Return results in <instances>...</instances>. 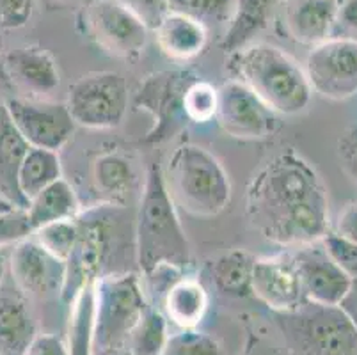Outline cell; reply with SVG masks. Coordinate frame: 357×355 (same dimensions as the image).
Listing matches in <instances>:
<instances>
[{
    "mask_svg": "<svg viewBox=\"0 0 357 355\" xmlns=\"http://www.w3.org/2000/svg\"><path fill=\"white\" fill-rule=\"evenodd\" d=\"M245 215L263 239L284 249L320 242L331 231L329 195L317 169L287 149L251 178Z\"/></svg>",
    "mask_w": 357,
    "mask_h": 355,
    "instance_id": "obj_1",
    "label": "cell"
},
{
    "mask_svg": "<svg viewBox=\"0 0 357 355\" xmlns=\"http://www.w3.org/2000/svg\"><path fill=\"white\" fill-rule=\"evenodd\" d=\"M135 263L141 275L160 266L190 270L192 252L178 208L174 206L160 164H151L142 183L141 203L135 217Z\"/></svg>",
    "mask_w": 357,
    "mask_h": 355,
    "instance_id": "obj_2",
    "label": "cell"
},
{
    "mask_svg": "<svg viewBox=\"0 0 357 355\" xmlns=\"http://www.w3.org/2000/svg\"><path fill=\"white\" fill-rule=\"evenodd\" d=\"M226 68L278 116H297L310 105L313 89L304 66L275 45L252 41L231 52Z\"/></svg>",
    "mask_w": 357,
    "mask_h": 355,
    "instance_id": "obj_3",
    "label": "cell"
},
{
    "mask_svg": "<svg viewBox=\"0 0 357 355\" xmlns=\"http://www.w3.org/2000/svg\"><path fill=\"white\" fill-rule=\"evenodd\" d=\"M174 206L194 217H215L231 201L229 176L213 153L194 142H181L162 167Z\"/></svg>",
    "mask_w": 357,
    "mask_h": 355,
    "instance_id": "obj_4",
    "label": "cell"
},
{
    "mask_svg": "<svg viewBox=\"0 0 357 355\" xmlns=\"http://www.w3.org/2000/svg\"><path fill=\"white\" fill-rule=\"evenodd\" d=\"M275 322L291 355H357V325L342 305L307 301Z\"/></svg>",
    "mask_w": 357,
    "mask_h": 355,
    "instance_id": "obj_5",
    "label": "cell"
},
{
    "mask_svg": "<svg viewBox=\"0 0 357 355\" xmlns=\"http://www.w3.org/2000/svg\"><path fill=\"white\" fill-rule=\"evenodd\" d=\"M118 208L123 206L100 203L89 210H80L75 217L79 224V236L64 262V282L59 295L66 305L86 286L95 285L100 278L107 275L105 266L114 250L112 217Z\"/></svg>",
    "mask_w": 357,
    "mask_h": 355,
    "instance_id": "obj_6",
    "label": "cell"
},
{
    "mask_svg": "<svg viewBox=\"0 0 357 355\" xmlns=\"http://www.w3.org/2000/svg\"><path fill=\"white\" fill-rule=\"evenodd\" d=\"M95 348H125L128 334L151 302L139 273L116 272L95 282Z\"/></svg>",
    "mask_w": 357,
    "mask_h": 355,
    "instance_id": "obj_7",
    "label": "cell"
},
{
    "mask_svg": "<svg viewBox=\"0 0 357 355\" xmlns=\"http://www.w3.org/2000/svg\"><path fill=\"white\" fill-rule=\"evenodd\" d=\"M199 78L192 68L185 66L155 71L144 77L135 91L134 105L135 109L149 114L153 125L141 139V144L157 146L171 141L189 125L183 98L187 89Z\"/></svg>",
    "mask_w": 357,
    "mask_h": 355,
    "instance_id": "obj_8",
    "label": "cell"
},
{
    "mask_svg": "<svg viewBox=\"0 0 357 355\" xmlns=\"http://www.w3.org/2000/svg\"><path fill=\"white\" fill-rule=\"evenodd\" d=\"M64 103L77 126L118 128L128 112V82L118 71H89L71 84Z\"/></svg>",
    "mask_w": 357,
    "mask_h": 355,
    "instance_id": "obj_9",
    "label": "cell"
},
{
    "mask_svg": "<svg viewBox=\"0 0 357 355\" xmlns=\"http://www.w3.org/2000/svg\"><path fill=\"white\" fill-rule=\"evenodd\" d=\"M80 24L110 57L137 61L148 47L149 29L119 0H91L80 13Z\"/></svg>",
    "mask_w": 357,
    "mask_h": 355,
    "instance_id": "obj_10",
    "label": "cell"
},
{
    "mask_svg": "<svg viewBox=\"0 0 357 355\" xmlns=\"http://www.w3.org/2000/svg\"><path fill=\"white\" fill-rule=\"evenodd\" d=\"M4 109L31 148L59 153L71 141L77 128L66 103L55 100L11 96L4 100Z\"/></svg>",
    "mask_w": 357,
    "mask_h": 355,
    "instance_id": "obj_11",
    "label": "cell"
},
{
    "mask_svg": "<svg viewBox=\"0 0 357 355\" xmlns=\"http://www.w3.org/2000/svg\"><path fill=\"white\" fill-rule=\"evenodd\" d=\"M304 71L313 93L342 102L357 94V39L329 38L310 50Z\"/></svg>",
    "mask_w": 357,
    "mask_h": 355,
    "instance_id": "obj_12",
    "label": "cell"
},
{
    "mask_svg": "<svg viewBox=\"0 0 357 355\" xmlns=\"http://www.w3.org/2000/svg\"><path fill=\"white\" fill-rule=\"evenodd\" d=\"M215 121L238 141H265L281 126L278 114L235 78L217 87Z\"/></svg>",
    "mask_w": 357,
    "mask_h": 355,
    "instance_id": "obj_13",
    "label": "cell"
},
{
    "mask_svg": "<svg viewBox=\"0 0 357 355\" xmlns=\"http://www.w3.org/2000/svg\"><path fill=\"white\" fill-rule=\"evenodd\" d=\"M0 70L18 98L54 100V94L61 87L57 61L38 45H24L6 52Z\"/></svg>",
    "mask_w": 357,
    "mask_h": 355,
    "instance_id": "obj_14",
    "label": "cell"
},
{
    "mask_svg": "<svg viewBox=\"0 0 357 355\" xmlns=\"http://www.w3.org/2000/svg\"><path fill=\"white\" fill-rule=\"evenodd\" d=\"M288 250L307 301L322 305H342L352 292L354 281L331 258L322 240Z\"/></svg>",
    "mask_w": 357,
    "mask_h": 355,
    "instance_id": "obj_15",
    "label": "cell"
},
{
    "mask_svg": "<svg viewBox=\"0 0 357 355\" xmlns=\"http://www.w3.org/2000/svg\"><path fill=\"white\" fill-rule=\"evenodd\" d=\"M9 270L16 289L27 297L61 295L64 262L54 258L36 242L34 236L20 240L9 254Z\"/></svg>",
    "mask_w": 357,
    "mask_h": 355,
    "instance_id": "obj_16",
    "label": "cell"
},
{
    "mask_svg": "<svg viewBox=\"0 0 357 355\" xmlns=\"http://www.w3.org/2000/svg\"><path fill=\"white\" fill-rule=\"evenodd\" d=\"M252 295L274 312H290L307 302L290 250L255 259Z\"/></svg>",
    "mask_w": 357,
    "mask_h": 355,
    "instance_id": "obj_17",
    "label": "cell"
},
{
    "mask_svg": "<svg viewBox=\"0 0 357 355\" xmlns=\"http://www.w3.org/2000/svg\"><path fill=\"white\" fill-rule=\"evenodd\" d=\"M340 0H281L278 27L281 34L304 47H317L333 38Z\"/></svg>",
    "mask_w": 357,
    "mask_h": 355,
    "instance_id": "obj_18",
    "label": "cell"
},
{
    "mask_svg": "<svg viewBox=\"0 0 357 355\" xmlns=\"http://www.w3.org/2000/svg\"><path fill=\"white\" fill-rule=\"evenodd\" d=\"M208 292L192 272L178 275L157 302V308L165 315L169 324L180 328H197L208 311Z\"/></svg>",
    "mask_w": 357,
    "mask_h": 355,
    "instance_id": "obj_19",
    "label": "cell"
},
{
    "mask_svg": "<svg viewBox=\"0 0 357 355\" xmlns=\"http://www.w3.org/2000/svg\"><path fill=\"white\" fill-rule=\"evenodd\" d=\"M153 32L162 54L174 63H189L208 45V29L180 13L169 11Z\"/></svg>",
    "mask_w": 357,
    "mask_h": 355,
    "instance_id": "obj_20",
    "label": "cell"
},
{
    "mask_svg": "<svg viewBox=\"0 0 357 355\" xmlns=\"http://www.w3.org/2000/svg\"><path fill=\"white\" fill-rule=\"evenodd\" d=\"M91 180L100 197V203L123 206L137 185V172L128 156L119 151H105L91 165Z\"/></svg>",
    "mask_w": 357,
    "mask_h": 355,
    "instance_id": "obj_21",
    "label": "cell"
},
{
    "mask_svg": "<svg viewBox=\"0 0 357 355\" xmlns=\"http://www.w3.org/2000/svg\"><path fill=\"white\" fill-rule=\"evenodd\" d=\"M31 146L18 133L6 109L0 117V199L25 210L27 199L20 190V167Z\"/></svg>",
    "mask_w": 357,
    "mask_h": 355,
    "instance_id": "obj_22",
    "label": "cell"
},
{
    "mask_svg": "<svg viewBox=\"0 0 357 355\" xmlns=\"http://www.w3.org/2000/svg\"><path fill=\"white\" fill-rule=\"evenodd\" d=\"M38 336L22 293L0 292V355H25Z\"/></svg>",
    "mask_w": 357,
    "mask_h": 355,
    "instance_id": "obj_23",
    "label": "cell"
},
{
    "mask_svg": "<svg viewBox=\"0 0 357 355\" xmlns=\"http://www.w3.org/2000/svg\"><path fill=\"white\" fill-rule=\"evenodd\" d=\"M281 0H235V9L220 39L226 54L256 41V36L267 29L278 13Z\"/></svg>",
    "mask_w": 357,
    "mask_h": 355,
    "instance_id": "obj_24",
    "label": "cell"
},
{
    "mask_svg": "<svg viewBox=\"0 0 357 355\" xmlns=\"http://www.w3.org/2000/svg\"><path fill=\"white\" fill-rule=\"evenodd\" d=\"M80 211L79 197L70 181L59 178L57 181L48 185L47 188L34 195L29 201V206L25 208L29 224L34 233L38 227L47 226V224L55 222V220L73 219Z\"/></svg>",
    "mask_w": 357,
    "mask_h": 355,
    "instance_id": "obj_25",
    "label": "cell"
},
{
    "mask_svg": "<svg viewBox=\"0 0 357 355\" xmlns=\"http://www.w3.org/2000/svg\"><path fill=\"white\" fill-rule=\"evenodd\" d=\"M68 318V355H93L95 352L96 304L95 285H89L73 299Z\"/></svg>",
    "mask_w": 357,
    "mask_h": 355,
    "instance_id": "obj_26",
    "label": "cell"
},
{
    "mask_svg": "<svg viewBox=\"0 0 357 355\" xmlns=\"http://www.w3.org/2000/svg\"><path fill=\"white\" fill-rule=\"evenodd\" d=\"M255 256L243 249H233L212 263V281L226 297L243 299L252 295Z\"/></svg>",
    "mask_w": 357,
    "mask_h": 355,
    "instance_id": "obj_27",
    "label": "cell"
},
{
    "mask_svg": "<svg viewBox=\"0 0 357 355\" xmlns=\"http://www.w3.org/2000/svg\"><path fill=\"white\" fill-rule=\"evenodd\" d=\"M59 178H63L59 153L50 151V149L29 148L20 167V178H18L20 190L27 203Z\"/></svg>",
    "mask_w": 357,
    "mask_h": 355,
    "instance_id": "obj_28",
    "label": "cell"
},
{
    "mask_svg": "<svg viewBox=\"0 0 357 355\" xmlns=\"http://www.w3.org/2000/svg\"><path fill=\"white\" fill-rule=\"evenodd\" d=\"M169 322L157 305L149 304L128 334L125 348L134 355H158L169 338Z\"/></svg>",
    "mask_w": 357,
    "mask_h": 355,
    "instance_id": "obj_29",
    "label": "cell"
},
{
    "mask_svg": "<svg viewBox=\"0 0 357 355\" xmlns=\"http://www.w3.org/2000/svg\"><path fill=\"white\" fill-rule=\"evenodd\" d=\"M169 11L189 16L208 29L228 24L235 9V0H167Z\"/></svg>",
    "mask_w": 357,
    "mask_h": 355,
    "instance_id": "obj_30",
    "label": "cell"
},
{
    "mask_svg": "<svg viewBox=\"0 0 357 355\" xmlns=\"http://www.w3.org/2000/svg\"><path fill=\"white\" fill-rule=\"evenodd\" d=\"M32 236L54 258L66 262L70 252L73 250L77 236H79V224H77L75 217L73 219L55 220L47 226L38 227L32 233Z\"/></svg>",
    "mask_w": 357,
    "mask_h": 355,
    "instance_id": "obj_31",
    "label": "cell"
},
{
    "mask_svg": "<svg viewBox=\"0 0 357 355\" xmlns=\"http://www.w3.org/2000/svg\"><path fill=\"white\" fill-rule=\"evenodd\" d=\"M158 355H224V352L219 341L206 332L181 328L169 334L167 343Z\"/></svg>",
    "mask_w": 357,
    "mask_h": 355,
    "instance_id": "obj_32",
    "label": "cell"
},
{
    "mask_svg": "<svg viewBox=\"0 0 357 355\" xmlns=\"http://www.w3.org/2000/svg\"><path fill=\"white\" fill-rule=\"evenodd\" d=\"M183 107L189 123L206 125L210 121H215L217 87L199 78L185 93Z\"/></svg>",
    "mask_w": 357,
    "mask_h": 355,
    "instance_id": "obj_33",
    "label": "cell"
},
{
    "mask_svg": "<svg viewBox=\"0 0 357 355\" xmlns=\"http://www.w3.org/2000/svg\"><path fill=\"white\" fill-rule=\"evenodd\" d=\"M324 247L329 252L331 258L336 262V265L352 279L357 281V243L343 239L334 231H329L322 239Z\"/></svg>",
    "mask_w": 357,
    "mask_h": 355,
    "instance_id": "obj_34",
    "label": "cell"
},
{
    "mask_svg": "<svg viewBox=\"0 0 357 355\" xmlns=\"http://www.w3.org/2000/svg\"><path fill=\"white\" fill-rule=\"evenodd\" d=\"M31 234L32 227L25 210L15 208L0 213V249H8L20 240L29 239Z\"/></svg>",
    "mask_w": 357,
    "mask_h": 355,
    "instance_id": "obj_35",
    "label": "cell"
},
{
    "mask_svg": "<svg viewBox=\"0 0 357 355\" xmlns=\"http://www.w3.org/2000/svg\"><path fill=\"white\" fill-rule=\"evenodd\" d=\"M34 0H0V31H16L31 22Z\"/></svg>",
    "mask_w": 357,
    "mask_h": 355,
    "instance_id": "obj_36",
    "label": "cell"
},
{
    "mask_svg": "<svg viewBox=\"0 0 357 355\" xmlns=\"http://www.w3.org/2000/svg\"><path fill=\"white\" fill-rule=\"evenodd\" d=\"M119 2L134 13L149 31H155L160 20L169 13L167 0H119Z\"/></svg>",
    "mask_w": 357,
    "mask_h": 355,
    "instance_id": "obj_37",
    "label": "cell"
},
{
    "mask_svg": "<svg viewBox=\"0 0 357 355\" xmlns=\"http://www.w3.org/2000/svg\"><path fill=\"white\" fill-rule=\"evenodd\" d=\"M337 156L347 174L357 183V123L343 130L337 137Z\"/></svg>",
    "mask_w": 357,
    "mask_h": 355,
    "instance_id": "obj_38",
    "label": "cell"
},
{
    "mask_svg": "<svg viewBox=\"0 0 357 355\" xmlns=\"http://www.w3.org/2000/svg\"><path fill=\"white\" fill-rule=\"evenodd\" d=\"M333 231L343 239L357 243V201H352L340 211Z\"/></svg>",
    "mask_w": 357,
    "mask_h": 355,
    "instance_id": "obj_39",
    "label": "cell"
},
{
    "mask_svg": "<svg viewBox=\"0 0 357 355\" xmlns=\"http://www.w3.org/2000/svg\"><path fill=\"white\" fill-rule=\"evenodd\" d=\"M25 355H68L66 343L55 334H38Z\"/></svg>",
    "mask_w": 357,
    "mask_h": 355,
    "instance_id": "obj_40",
    "label": "cell"
},
{
    "mask_svg": "<svg viewBox=\"0 0 357 355\" xmlns=\"http://www.w3.org/2000/svg\"><path fill=\"white\" fill-rule=\"evenodd\" d=\"M240 355H284V352L259 332L248 331L245 343H243Z\"/></svg>",
    "mask_w": 357,
    "mask_h": 355,
    "instance_id": "obj_41",
    "label": "cell"
},
{
    "mask_svg": "<svg viewBox=\"0 0 357 355\" xmlns=\"http://www.w3.org/2000/svg\"><path fill=\"white\" fill-rule=\"evenodd\" d=\"M337 22L352 31H357V0H340Z\"/></svg>",
    "mask_w": 357,
    "mask_h": 355,
    "instance_id": "obj_42",
    "label": "cell"
},
{
    "mask_svg": "<svg viewBox=\"0 0 357 355\" xmlns=\"http://www.w3.org/2000/svg\"><path fill=\"white\" fill-rule=\"evenodd\" d=\"M93 355H134L126 348H95Z\"/></svg>",
    "mask_w": 357,
    "mask_h": 355,
    "instance_id": "obj_43",
    "label": "cell"
},
{
    "mask_svg": "<svg viewBox=\"0 0 357 355\" xmlns=\"http://www.w3.org/2000/svg\"><path fill=\"white\" fill-rule=\"evenodd\" d=\"M9 265V258L8 252L4 249H0V285L4 281V273H6V266Z\"/></svg>",
    "mask_w": 357,
    "mask_h": 355,
    "instance_id": "obj_44",
    "label": "cell"
},
{
    "mask_svg": "<svg viewBox=\"0 0 357 355\" xmlns=\"http://www.w3.org/2000/svg\"><path fill=\"white\" fill-rule=\"evenodd\" d=\"M9 210H15V206H13V204H9L8 201L0 199V213H2V211H9Z\"/></svg>",
    "mask_w": 357,
    "mask_h": 355,
    "instance_id": "obj_45",
    "label": "cell"
},
{
    "mask_svg": "<svg viewBox=\"0 0 357 355\" xmlns=\"http://www.w3.org/2000/svg\"><path fill=\"white\" fill-rule=\"evenodd\" d=\"M2 110H4V100L0 98V117H2Z\"/></svg>",
    "mask_w": 357,
    "mask_h": 355,
    "instance_id": "obj_46",
    "label": "cell"
}]
</instances>
